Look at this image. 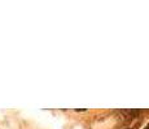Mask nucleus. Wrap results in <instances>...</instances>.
Masks as SVG:
<instances>
[{"label":"nucleus","mask_w":149,"mask_h":129,"mask_svg":"<svg viewBox=\"0 0 149 129\" xmlns=\"http://www.w3.org/2000/svg\"><path fill=\"white\" fill-rule=\"evenodd\" d=\"M145 129H149V124L147 125V127H145Z\"/></svg>","instance_id":"1"}]
</instances>
